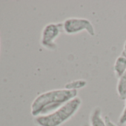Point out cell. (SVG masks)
I'll list each match as a JSON object with an SVG mask.
<instances>
[{"mask_svg": "<svg viewBox=\"0 0 126 126\" xmlns=\"http://www.w3.org/2000/svg\"><path fill=\"white\" fill-rule=\"evenodd\" d=\"M77 91L65 88L55 89L44 92L37 96L31 107V115L34 117L49 114L70 100L78 96Z\"/></svg>", "mask_w": 126, "mask_h": 126, "instance_id": "obj_1", "label": "cell"}, {"mask_svg": "<svg viewBox=\"0 0 126 126\" xmlns=\"http://www.w3.org/2000/svg\"><path fill=\"white\" fill-rule=\"evenodd\" d=\"M81 105V98L77 96L49 114L35 117L34 122L37 126H60L77 113Z\"/></svg>", "mask_w": 126, "mask_h": 126, "instance_id": "obj_2", "label": "cell"}, {"mask_svg": "<svg viewBox=\"0 0 126 126\" xmlns=\"http://www.w3.org/2000/svg\"><path fill=\"white\" fill-rule=\"evenodd\" d=\"M63 24V31L68 35L77 34L85 31L90 36H94L96 31L92 22L84 18H68L66 19Z\"/></svg>", "mask_w": 126, "mask_h": 126, "instance_id": "obj_3", "label": "cell"}, {"mask_svg": "<svg viewBox=\"0 0 126 126\" xmlns=\"http://www.w3.org/2000/svg\"><path fill=\"white\" fill-rule=\"evenodd\" d=\"M63 30L62 23H49L46 25L42 31L40 43L42 47L49 50H55L57 47L56 39Z\"/></svg>", "mask_w": 126, "mask_h": 126, "instance_id": "obj_4", "label": "cell"}, {"mask_svg": "<svg viewBox=\"0 0 126 126\" xmlns=\"http://www.w3.org/2000/svg\"><path fill=\"white\" fill-rule=\"evenodd\" d=\"M90 126H105V119L102 116V109L96 107L90 115Z\"/></svg>", "mask_w": 126, "mask_h": 126, "instance_id": "obj_5", "label": "cell"}, {"mask_svg": "<svg viewBox=\"0 0 126 126\" xmlns=\"http://www.w3.org/2000/svg\"><path fill=\"white\" fill-rule=\"evenodd\" d=\"M126 71V56L123 55L119 56L113 65V72L116 77L119 79Z\"/></svg>", "mask_w": 126, "mask_h": 126, "instance_id": "obj_6", "label": "cell"}, {"mask_svg": "<svg viewBox=\"0 0 126 126\" xmlns=\"http://www.w3.org/2000/svg\"><path fill=\"white\" fill-rule=\"evenodd\" d=\"M116 92L120 99L125 100L126 97V71L122 76L118 79L116 85Z\"/></svg>", "mask_w": 126, "mask_h": 126, "instance_id": "obj_7", "label": "cell"}, {"mask_svg": "<svg viewBox=\"0 0 126 126\" xmlns=\"http://www.w3.org/2000/svg\"><path fill=\"white\" fill-rule=\"evenodd\" d=\"M87 85V81L85 79H76L70 81L65 85V88L70 91H77L85 88Z\"/></svg>", "mask_w": 126, "mask_h": 126, "instance_id": "obj_8", "label": "cell"}, {"mask_svg": "<svg viewBox=\"0 0 126 126\" xmlns=\"http://www.w3.org/2000/svg\"><path fill=\"white\" fill-rule=\"evenodd\" d=\"M119 122L120 125H125L126 124V97L125 99V105H124V108L122 110V112L119 116Z\"/></svg>", "mask_w": 126, "mask_h": 126, "instance_id": "obj_9", "label": "cell"}, {"mask_svg": "<svg viewBox=\"0 0 126 126\" xmlns=\"http://www.w3.org/2000/svg\"><path fill=\"white\" fill-rule=\"evenodd\" d=\"M104 119L105 122V126H116V125L111 121V119L109 118L108 116H105Z\"/></svg>", "mask_w": 126, "mask_h": 126, "instance_id": "obj_10", "label": "cell"}, {"mask_svg": "<svg viewBox=\"0 0 126 126\" xmlns=\"http://www.w3.org/2000/svg\"><path fill=\"white\" fill-rule=\"evenodd\" d=\"M122 55L126 56V41L125 42L124 45H123V50H122Z\"/></svg>", "mask_w": 126, "mask_h": 126, "instance_id": "obj_11", "label": "cell"}]
</instances>
